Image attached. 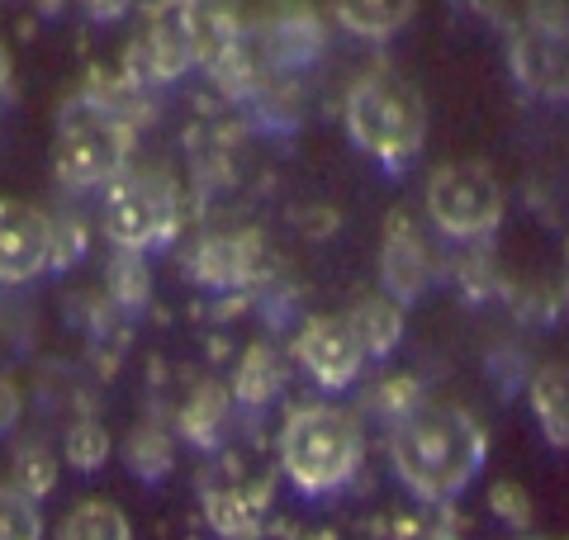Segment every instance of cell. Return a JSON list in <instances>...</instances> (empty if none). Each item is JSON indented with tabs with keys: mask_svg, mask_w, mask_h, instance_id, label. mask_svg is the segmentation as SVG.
<instances>
[{
	"mask_svg": "<svg viewBox=\"0 0 569 540\" xmlns=\"http://www.w3.org/2000/svg\"><path fill=\"white\" fill-rule=\"evenodd\" d=\"M52 270V219L39 204L0 200V284H29Z\"/></svg>",
	"mask_w": 569,
	"mask_h": 540,
	"instance_id": "ba28073f",
	"label": "cell"
},
{
	"mask_svg": "<svg viewBox=\"0 0 569 540\" xmlns=\"http://www.w3.org/2000/svg\"><path fill=\"white\" fill-rule=\"evenodd\" d=\"M10 483L20 493H29L33 502H43L52 489H58V456L43 446V441H29L14 450V460H10Z\"/></svg>",
	"mask_w": 569,
	"mask_h": 540,
	"instance_id": "d6986e66",
	"label": "cell"
},
{
	"mask_svg": "<svg viewBox=\"0 0 569 540\" xmlns=\"http://www.w3.org/2000/svg\"><path fill=\"white\" fill-rule=\"evenodd\" d=\"M62 456L71 470L81 474H96L104 460H110V431H104L96 418H81L67 427V441H62Z\"/></svg>",
	"mask_w": 569,
	"mask_h": 540,
	"instance_id": "44dd1931",
	"label": "cell"
},
{
	"mask_svg": "<svg viewBox=\"0 0 569 540\" xmlns=\"http://www.w3.org/2000/svg\"><path fill=\"white\" fill-rule=\"evenodd\" d=\"M81 6L91 10L96 20H114V14H123V10H129V0H81Z\"/></svg>",
	"mask_w": 569,
	"mask_h": 540,
	"instance_id": "f1b7e54d",
	"label": "cell"
},
{
	"mask_svg": "<svg viewBox=\"0 0 569 540\" xmlns=\"http://www.w3.org/2000/svg\"><path fill=\"white\" fill-rule=\"evenodd\" d=\"M266 502H271V489H266V483L228 479V483H209V489H204L209 527L219 536H228V540H252L261 531Z\"/></svg>",
	"mask_w": 569,
	"mask_h": 540,
	"instance_id": "7c38bea8",
	"label": "cell"
},
{
	"mask_svg": "<svg viewBox=\"0 0 569 540\" xmlns=\"http://www.w3.org/2000/svg\"><path fill=\"white\" fill-rule=\"evenodd\" d=\"M133 123L100 110L96 100H77L58 123L52 142V171L67 190H104L114 176L129 171Z\"/></svg>",
	"mask_w": 569,
	"mask_h": 540,
	"instance_id": "277c9868",
	"label": "cell"
},
{
	"mask_svg": "<svg viewBox=\"0 0 569 540\" xmlns=\"http://www.w3.org/2000/svg\"><path fill=\"white\" fill-rule=\"evenodd\" d=\"M0 540H43V512L29 493L6 479L0 483Z\"/></svg>",
	"mask_w": 569,
	"mask_h": 540,
	"instance_id": "7402d4cb",
	"label": "cell"
},
{
	"mask_svg": "<svg viewBox=\"0 0 569 540\" xmlns=\"http://www.w3.org/2000/svg\"><path fill=\"white\" fill-rule=\"evenodd\" d=\"M81 247H86V232L77 219H52V270L67 266L71 257H81Z\"/></svg>",
	"mask_w": 569,
	"mask_h": 540,
	"instance_id": "484cf974",
	"label": "cell"
},
{
	"mask_svg": "<svg viewBox=\"0 0 569 540\" xmlns=\"http://www.w3.org/2000/svg\"><path fill=\"white\" fill-rule=\"evenodd\" d=\"M531 412L550 446H569V366L550 360L531 380Z\"/></svg>",
	"mask_w": 569,
	"mask_h": 540,
	"instance_id": "9a60e30c",
	"label": "cell"
},
{
	"mask_svg": "<svg viewBox=\"0 0 569 540\" xmlns=\"http://www.w3.org/2000/svg\"><path fill=\"white\" fill-rule=\"evenodd\" d=\"M537 540H546V536H537Z\"/></svg>",
	"mask_w": 569,
	"mask_h": 540,
	"instance_id": "1f68e13d",
	"label": "cell"
},
{
	"mask_svg": "<svg viewBox=\"0 0 569 540\" xmlns=\"http://www.w3.org/2000/svg\"><path fill=\"white\" fill-rule=\"evenodd\" d=\"M247 266H252V238H209L194 251V270L209 284H233L247 276Z\"/></svg>",
	"mask_w": 569,
	"mask_h": 540,
	"instance_id": "ac0fdd59",
	"label": "cell"
},
{
	"mask_svg": "<svg viewBox=\"0 0 569 540\" xmlns=\"http://www.w3.org/2000/svg\"><path fill=\"white\" fill-rule=\"evenodd\" d=\"M295 356H299V366L313 374V384H323V389H347L366 366V351H361V341H356L351 322L337 313L309 318L305 332L295 337Z\"/></svg>",
	"mask_w": 569,
	"mask_h": 540,
	"instance_id": "9c48e42d",
	"label": "cell"
},
{
	"mask_svg": "<svg viewBox=\"0 0 569 540\" xmlns=\"http://www.w3.org/2000/svg\"><path fill=\"white\" fill-rule=\"evenodd\" d=\"M52 540H133V527L123 508L104 498H86L77 508H67L62 521H58V536Z\"/></svg>",
	"mask_w": 569,
	"mask_h": 540,
	"instance_id": "2e32d148",
	"label": "cell"
},
{
	"mask_svg": "<svg viewBox=\"0 0 569 540\" xmlns=\"http://www.w3.org/2000/svg\"><path fill=\"white\" fill-rule=\"evenodd\" d=\"M0 104H6V100H0Z\"/></svg>",
	"mask_w": 569,
	"mask_h": 540,
	"instance_id": "d6a6232c",
	"label": "cell"
},
{
	"mask_svg": "<svg viewBox=\"0 0 569 540\" xmlns=\"http://www.w3.org/2000/svg\"><path fill=\"white\" fill-rule=\"evenodd\" d=\"M194 67V43H190V20H186V0L167 6L157 20L138 33L123 52V77L133 86H171Z\"/></svg>",
	"mask_w": 569,
	"mask_h": 540,
	"instance_id": "52a82bcc",
	"label": "cell"
},
{
	"mask_svg": "<svg viewBox=\"0 0 569 540\" xmlns=\"http://www.w3.org/2000/svg\"><path fill=\"white\" fill-rule=\"evenodd\" d=\"M347 133L380 167L403 171L427 142V100L395 67H370L347 90Z\"/></svg>",
	"mask_w": 569,
	"mask_h": 540,
	"instance_id": "7a4b0ae2",
	"label": "cell"
},
{
	"mask_svg": "<svg viewBox=\"0 0 569 540\" xmlns=\"http://www.w3.org/2000/svg\"><path fill=\"white\" fill-rule=\"evenodd\" d=\"M508 194L485 161H451L427 180V219L451 242H479L503 223Z\"/></svg>",
	"mask_w": 569,
	"mask_h": 540,
	"instance_id": "8992f818",
	"label": "cell"
},
{
	"mask_svg": "<svg viewBox=\"0 0 569 540\" xmlns=\"http://www.w3.org/2000/svg\"><path fill=\"white\" fill-rule=\"evenodd\" d=\"M342 318L351 322V332H356V341H361L366 360L370 356H389V351L399 347V337H403V303L389 299V294L356 299L351 313H342Z\"/></svg>",
	"mask_w": 569,
	"mask_h": 540,
	"instance_id": "5bb4252c",
	"label": "cell"
},
{
	"mask_svg": "<svg viewBox=\"0 0 569 540\" xmlns=\"http://www.w3.org/2000/svg\"><path fill=\"white\" fill-rule=\"evenodd\" d=\"M493 502H503L498 512H503L508 521H527V498H522L518 483H498V489H493Z\"/></svg>",
	"mask_w": 569,
	"mask_h": 540,
	"instance_id": "83f0119b",
	"label": "cell"
},
{
	"mask_svg": "<svg viewBox=\"0 0 569 540\" xmlns=\"http://www.w3.org/2000/svg\"><path fill=\"white\" fill-rule=\"evenodd\" d=\"M10 86H14V62H10V48L0 43V100L10 96Z\"/></svg>",
	"mask_w": 569,
	"mask_h": 540,
	"instance_id": "f546056e",
	"label": "cell"
},
{
	"mask_svg": "<svg viewBox=\"0 0 569 540\" xmlns=\"http://www.w3.org/2000/svg\"><path fill=\"white\" fill-rule=\"evenodd\" d=\"M418 0H332V14L351 39L361 43H389L395 33L408 29Z\"/></svg>",
	"mask_w": 569,
	"mask_h": 540,
	"instance_id": "4fadbf2b",
	"label": "cell"
},
{
	"mask_svg": "<svg viewBox=\"0 0 569 540\" xmlns=\"http://www.w3.org/2000/svg\"><path fill=\"white\" fill-rule=\"evenodd\" d=\"M20 412H24V393L6 370H0V431H10L14 422H20Z\"/></svg>",
	"mask_w": 569,
	"mask_h": 540,
	"instance_id": "4316f807",
	"label": "cell"
},
{
	"mask_svg": "<svg viewBox=\"0 0 569 540\" xmlns=\"http://www.w3.org/2000/svg\"><path fill=\"white\" fill-rule=\"evenodd\" d=\"M427 270H432V251H427L418 223L408 213H395L385 228V251H380V276H385V290L389 299H418L422 284H427Z\"/></svg>",
	"mask_w": 569,
	"mask_h": 540,
	"instance_id": "8fae6325",
	"label": "cell"
},
{
	"mask_svg": "<svg viewBox=\"0 0 569 540\" xmlns=\"http://www.w3.org/2000/svg\"><path fill=\"white\" fill-rule=\"evenodd\" d=\"M527 29L569 43V0H527Z\"/></svg>",
	"mask_w": 569,
	"mask_h": 540,
	"instance_id": "d4e9b609",
	"label": "cell"
},
{
	"mask_svg": "<svg viewBox=\"0 0 569 540\" xmlns=\"http://www.w3.org/2000/svg\"><path fill=\"white\" fill-rule=\"evenodd\" d=\"M228 399H233V393H223L219 384L194 389L186 412H181V431L190 441L213 446V441H219V431H223V422H228Z\"/></svg>",
	"mask_w": 569,
	"mask_h": 540,
	"instance_id": "ffe728a7",
	"label": "cell"
},
{
	"mask_svg": "<svg viewBox=\"0 0 569 540\" xmlns=\"http://www.w3.org/2000/svg\"><path fill=\"white\" fill-rule=\"evenodd\" d=\"M280 384H284V370H280L276 351L252 347V351L242 356V366H238L233 399H238V403H252V408H261V403H271V399H276Z\"/></svg>",
	"mask_w": 569,
	"mask_h": 540,
	"instance_id": "e0dca14e",
	"label": "cell"
},
{
	"mask_svg": "<svg viewBox=\"0 0 569 540\" xmlns=\"http://www.w3.org/2000/svg\"><path fill=\"white\" fill-rule=\"evenodd\" d=\"M389 456H395V470L408 483V493H418L422 502H451L485 470L489 441H485V427L466 408L413 403L395 422Z\"/></svg>",
	"mask_w": 569,
	"mask_h": 540,
	"instance_id": "6da1fadb",
	"label": "cell"
},
{
	"mask_svg": "<svg viewBox=\"0 0 569 540\" xmlns=\"http://www.w3.org/2000/svg\"><path fill=\"white\" fill-rule=\"evenodd\" d=\"M508 67L531 96L569 100V43L546 39L537 29H518L508 39Z\"/></svg>",
	"mask_w": 569,
	"mask_h": 540,
	"instance_id": "30bf717a",
	"label": "cell"
},
{
	"mask_svg": "<svg viewBox=\"0 0 569 540\" xmlns=\"http://www.w3.org/2000/svg\"><path fill=\"white\" fill-rule=\"evenodd\" d=\"M565 257H569V247H565Z\"/></svg>",
	"mask_w": 569,
	"mask_h": 540,
	"instance_id": "4dcf8cb0",
	"label": "cell"
},
{
	"mask_svg": "<svg viewBox=\"0 0 569 540\" xmlns=\"http://www.w3.org/2000/svg\"><path fill=\"white\" fill-rule=\"evenodd\" d=\"M104 238L114 251H152L167 247L181 228V194L157 171H123L104 186Z\"/></svg>",
	"mask_w": 569,
	"mask_h": 540,
	"instance_id": "5b68a950",
	"label": "cell"
},
{
	"mask_svg": "<svg viewBox=\"0 0 569 540\" xmlns=\"http://www.w3.org/2000/svg\"><path fill=\"white\" fill-rule=\"evenodd\" d=\"M129 464L142 474V479H157V474H167V464H171V446L167 437L157 427H138L133 437H129Z\"/></svg>",
	"mask_w": 569,
	"mask_h": 540,
	"instance_id": "603a6c76",
	"label": "cell"
},
{
	"mask_svg": "<svg viewBox=\"0 0 569 540\" xmlns=\"http://www.w3.org/2000/svg\"><path fill=\"white\" fill-rule=\"evenodd\" d=\"M366 431L356 412L337 403H305L284 418L280 431V470L299 493H332L361 470Z\"/></svg>",
	"mask_w": 569,
	"mask_h": 540,
	"instance_id": "3957f363",
	"label": "cell"
},
{
	"mask_svg": "<svg viewBox=\"0 0 569 540\" xmlns=\"http://www.w3.org/2000/svg\"><path fill=\"white\" fill-rule=\"evenodd\" d=\"M110 284L123 303H138L148 294V270H142L138 251H114V266H110Z\"/></svg>",
	"mask_w": 569,
	"mask_h": 540,
	"instance_id": "cb8c5ba5",
	"label": "cell"
}]
</instances>
